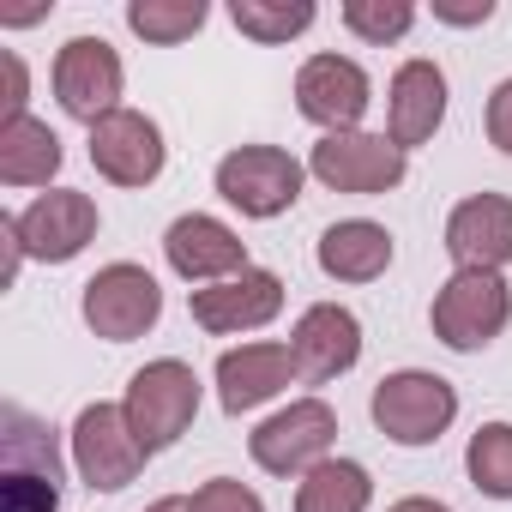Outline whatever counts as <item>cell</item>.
<instances>
[{
    "mask_svg": "<svg viewBox=\"0 0 512 512\" xmlns=\"http://www.w3.org/2000/svg\"><path fill=\"white\" fill-rule=\"evenodd\" d=\"M61 506V452L49 422L7 404L0 410V512H55Z\"/></svg>",
    "mask_w": 512,
    "mask_h": 512,
    "instance_id": "cell-1",
    "label": "cell"
},
{
    "mask_svg": "<svg viewBox=\"0 0 512 512\" xmlns=\"http://www.w3.org/2000/svg\"><path fill=\"white\" fill-rule=\"evenodd\" d=\"M428 326L446 350L470 356V350H488L506 326H512V284L506 272H452L440 290H434V308H428Z\"/></svg>",
    "mask_w": 512,
    "mask_h": 512,
    "instance_id": "cell-2",
    "label": "cell"
},
{
    "mask_svg": "<svg viewBox=\"0 0 512 512\" xmlns=\"http://www.w3.org/2000/svg\"><path fill=\"white\" fill-rule=\"evenodd\" d=\"M121 410H127V422H133V434L145 440V452H163V446H175V440L193 428V416H199V374H193L181 356H157V362H145V368L127 380Z\"/></svg>",
    "mask_w": 512,
    "mask_h": 512,
    "instance_id": "cell-3",
    "label": "cell"
},
{
    "mask_svg": "<svg viewBox=\"0 0 512 512\" xmlns=\"http://www.w3.org/2000/svg\"><path fill=\"white\" fill-rule=\"evenodd\" d=\"M368 410L392 446H434L458 422V392H452V380H440L428 368H398L374 386Z\"/></svg>",
    "mask_w": 512,
    "mask_h": 512,
    "instance_id": "cell-4",
    "label": "cell"
},
{
    "mask_svg": "<svg viewBox=\"0 0 512 512\" xmlns=\"http://www.w3.org/2000/svg\"><path fill=\"white\" fill-rule=\"evenodd\" d=\"M302 181H308V163H296L284 145H235V151L217 163V193H223V205H235L241 217H260V223L296 211Z\"/></svg>",
    "mask_w": 512,
    "mask_h": 512,
    "instance_id": "cell-5",
    "label": "cell"
},
{
    "mask_svg": "<svg viewBox=\"0 0 512 512\" xmlns=\"http://www.w3.org/2000/svg\"><path fill=\"white\" fill-rule=\"evenodd\" d=\"M410 151H398L386 133H320L308 151V175L350 199H380L404 181Z\"/></svg>",
    "mask_w": 512,
    "mask_h": 512,
    "instance_id": "cell-6",
    "label": "cell"
},
{
    "mask_svg": "<svg viewBox=\"0 0 512 512\" xmlns=\"http://www.w3.org/2000/svg\"><path fill=\"white\" fill-rule=\"evenodd\" d=\"M332 440H338V410L326 398H296L247 434V452L266 476H308L314 464L332 458Z\"/></svg>",
    "mask_w": 512,
    "mask_h": 512,
    "instance_id": "cell-7",
    "label": "cell"
},
{
    "mask_svg": "<svg viewBox=\"0 0 512 512\" xmlns=\"http://www.w3.org/2000/svg\"><path fill=\"white\" fill-rule=\"evenodd\" d=\"M79 314H85V326H91L97 338L133 344V338H145V332L163 320V290H157V278H151L145 266L115 260V266H103V272L85 284Z\"/></svg>",
    "mask_w": 512,
    "mask_h": 512,
    "instance_id": "cell-8",
    "label": "cell"
},
{
    "mask_svg": "<svg viewBox=\"0 0 512 512\" xmlns=\"http://www.w3.org/2000/svg\"><path fill=\"white\" fill-rule=\"evenodd\" d=\"M97 199L79 193V187H49L37 193L25 211H13V235L25 247V260H43V266H67L97 241Z\"/></svg>",
    "mask_w": 512,
    "mask_h": 512,
    "instance_id": "cell-9",
    "label": "cell"
},
{
    "mask_svg": "<svg viewBox=\"0 0 512 512\" xmlns=\"http://www.w3.org/2000/svg\"><path fill=\"white\" fill-rule=\"evenodd\" d=\"M145 458L151 452L133 434V422H127L121 404H85L73 416V470L85 476V488L115 494V488H127L145 470Z\"/></svg>",
    "mask_w": 512,
    "mask_h": 512,
    "instance_id": "cell-10",
    "label": "cell"
},
{
    "mask_svg": "<svg viewBox=\"0 0 512 512\" xmlns=\"http://www.w3.org/2000/svg\"><path fill=\"white\" fill-rule=\"evenodd\" d=\"M121 91H127V73H121V55L103 43V37H67L61 55H55V103L97 127L103 115L121 109Z\"/></svg>",
    "mask_w": 512,
    "mask_h": 512,
    "instance_id": "cell-11",
    "label": "cell"
},
{
    "mask_svg": "<svg viewBox=\"0 0 512 512\" xmlns=\"http://www.w3.org/2000/svg\"><path fill=\"white\" fill-rule=\"evenodd\" d=\"M374 103V79L350 55H308L296 73V109L320 133H362V115Z\"/></svg>",
    "mask_w": 512,
    "mask_h": 512,
    "instance_id": "cell-12",
    "label": "cell"
},
{
    "mask_svg": "<svg viewBox=\"0 0 512 512\" xmlns=\"http://www.w3.org/2000/svg\"><path fill=\"white\" fill-rule=\"evenodd\" d=\"M187 314L199 332L211 338H235V332H260L284 314V278L266 272V266H247L241 278H223V284H205L187 296Z\"/></svg>",
    "mask_w": 512,
    "mask_h": 512,
    "instance_id": "cell-13",
    "label": "cell"
},
{
    "mask_svg": "<svg viewBox=\"0 0 512 512\" xmlns=\"http://www.w3.org/2000/svg\"><path fill=\"white\" fill-rule=\"evenodd\" d=\"M163 260H169V272L181 284H199L205 290V284H223V278H241L247 272V241L223 217L187 211V217H175L163 229Z\"/></svg>",
    "mask_w": 512,
    "mask_h": 512,
    "instance_id": "cell-14",
    "label": "cell"
},
{
    "mask_svg": "<svg viewBox=\"0 0 512 512\" xmlns=\"http://www.w3.org/2000/svg\"><path fill=\"white\" fill-rule=\"evenodd\" d=\"M163 157H169L163 127L139 109H115L91 127V163L115 187H151L163 175Z\"/></svg>",
    "mask_w": 512,
    "mask_h": 512,
    "instance_id": "cell-15",
    "label": "cell"
},
{
    "mask_svg": "<svg viewBox=\"0 0 512 512\" xmlns=\"http://www.w3.org/2000/svg\"><path fill=\"white\" fill-rule=\"evenodd\" d=\"M290 356L308 386H326L362 362V320L344 302H314V308H302V320L290 332Z\"/></svg>",
    "mask_w": 512,
    "mask_h": 512,
    "instance_id": "cell-16",
    "label": "cell"
},
{
    "mask_svg": "<svg viewBox=\"0 0 512 512\" xmlns=\"http://www.w3.org/2000/svg\"><path fill=\"white\" fill-rule=\"evenodd\" d=\"M446 253L458 272H506L512 266V199L470 193L446 217Z\"/></svg>",
    "mask_w": 512,
    "mask_h": 512,
    "instance_id": "cell-17",
    "label": "cell"
},
{
    "mask_svg": "<svg viewBox=\"0 0 512 512\" xmlns=\"http://www.w3.org/2000/svg\"><path fill=\"white\" fill-rule=\"evenodd\" d=\"M440 121H446V73L416 55L386 85V139L398 151H416L440 133Z\"/></svg>",
    "mask_w": 512,
    "mask_h": 512,
    "instance_id": "cell-18",
    "label": "cell"
},
{
    "mask_svg": "<svg viewBox=\"0 0 512 512\" xmlns=\"http://www.w3.org/2000/svg\"><path fill=\"white\" fill-rule=\"evenodd\" d=\"M290 380H302L290 344H241V350L217 356V404L229 416H247V410L272 404Z\"/></svg>",
    "mask_w": 512,
    "mask_h": 512,
    "instance_id": "cell-19",
    "label": "cell"
},
{
    "mask_svg": "<svg viewBox=\"0 0 512 512\" xmlns=\"http://www.w3.org/2000/svg\"><path fill=\"white\" fill-rule=\"evenodd\" d=\"M314 260H320V272L332 284H374L392 266V229L386 223H368V217H344V223H332L320 235Z\"/></svg>",
    "mask_w": 512,
    "mask_h": 512,
    "instance_id": "cell-20",
    "label": "cell"
},
{
    "mask_svg": "<svg viewBox=\"0 0 512 512\" xmlns=\"http://www.w3.org/2000/svg\"><path fill=\"white\" fill-rule=\"evenodd\" d=\"M67 151H61V133L37 115H19V121H0V181L7 187H49L61 175Z\"/></svg>",
    "mask_w": 512,
    "mask_h": 512,
    "instance_id": "cell-21",
    "label": "cell"
},
{
    "mask_svg": "<svg viewBox=\"0 0 512 512\" xmlns=\"http://www.w3.org/2000/svg\"><path fill=\"white\" fill-rule=\"evenodd\" d=\"M374 476L356 458H326L296 482V512H368Z\"/></svg>",
    "mask_w": 512,
    "mask_h": 512,
    "instance_id": "cell-22",
    "label": "cell"
},
{
    "mask_svg": "<svg viewBox=\"0 0 512 512\" xmlns=\"http://www.w3.org/2000/svg\"><path fill=\"white\" fill-rule=\"evenodd\" d=\"M320 19V7L314 0H235L229 7V25L241 31V37H253V43H296L308 25Z\"/></svg>",
    "mask_w": 512,
    "mask_h": 512,
    "instance_id": "cell-23",
    "label": "cell"
},
{
    "mask_svg": "<svg viewBox=\"0 0 512 512\" xmlns=\"http://www.w3.org/2000/svg\"><path fill=\"white\" fill-rule=\"evenodd\" d=\"M211 19L205 0H127V31L151 49H175L187 43L199 25Z\"/></svg>",
    "mask_w": 512,
    "mask_h": 512,
    "instance_id": "cell-24",
    "label": "cell"
},
{
    "mask_svg": "<svg viewBox=\"0 0 512 512\" xmlns=\"http://www.w3.org/2000/svg\"><path fill=\"white\" fill-rule=\"evenodd\" d=\"M464 470L488 500H512V422H482L464 446Z\"/></svg>",
    "mask_w": 512,
    "mask_h": 512,
    "instance_id": "cell-25",
    "label": "cell"
},
{
    "mask_svg": "<svg viewBox=\"0 0 512 512\" xmlns=\"http://www.w3.org/2000/svg\"><path fill=\"white\" fill-rule=\"evenodd\" d=\"M338 19H344V31L362 37V43H398V37H410L416 7H410V0H344Z\"/></svg>",
    "mask_w": 512,
    "mask_h": 512,
    "instance_id": "cell-26",
    "label": "cell"
},
{
    "mask_svg": "<svg viewBox=\"0 0 512 512\" xmlns=\"http://www.w3.org/2000/svg\"><path fill=\"white\" fill-rule=\"evenodd\" d=\"M193 512H266V500L235 476H211L193 488Z\"/></svg>",
    "mask_w": 512,
    "mask_h": 512,
    "instance_id": "cell-27",
    "label": "cell"
},
{
    "mask_svg": "<svg viewBox=\"0 0 512 512\" xmlns=\"http://www.w3.org/2000/svg\"><path fill=\"white\" fill-rule=\"evenodd\" d=\"M488 139L512 157V79H500L494 97H488Z\"/></svg>",
    "mask_w": 512,
    "mask_h": 512,
    "instance_id": "cell-28",
    "label": "cell"
},
{
    "mask_svg": "<svg viewBox=\"0 0 512 512\" xmlns=\"http://www.w3.org/2000/svg\"><path fill=\"white\" fill-rule=\"evenodd\" d=\"M0 67H7V121H19V115H31L25 103H31V73H25V61L7 49L0 55Z\"/></svg>",
    "mask_w": 512,
    "mask_h": 512,
    "instance_id": "cell-29",
    "label": "cell"
},
{
    "mask_svg": "<svg viewBox=\"0 0 512 512\" xmlns=\"http://www.w3.org/2000/svg\"><path fill=\"white\" fill-rule=\"evenodd\" d=\"M434 19H440V25H488V19H494V0H470V7L434 0Z\"/></svg>",
    "mask_w": 512,
    "mask_h": 512,
    "instance_id": "cell-30",
    "label": "cell"
},
{
    "mask_svg": "<svg viewBox=\"0 0 512 512\" xmlns=\"http://www.w3.org/2000/svg\"><path fill=\"white\" fill-rule=\"evenodd\" d=\"M386 512H452L446 500H428V494H404V500H392Z\"/></svg>",
    "mask_w": 512,
    "mask_h": 512,
    "instance_id": "cell-31",
    "label": "cell"
},
{
    "mask_svg": "<svg viewBox=\"0 0 512 512\" xmlns=\"http://www.w3.org/2000/svg\"><path fill=\"white\" fill-rule=\"evenodd\" d=\"M145 512H193V494H163V500H151Z\"/></svg>",
    "mask_w": 512,
    "mask_h": 512,
    "instance_id": "cell-32",
    "label": "cell"
}]
</instances>
